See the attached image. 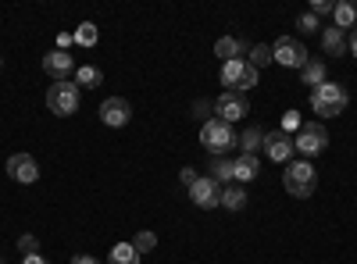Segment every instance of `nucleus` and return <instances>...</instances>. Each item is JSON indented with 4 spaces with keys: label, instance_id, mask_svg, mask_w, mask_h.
<instances>
[{
    "label": "nucleus",
    "instance_id": "obj_1",
    "mask_svg": "<svg viewBox=\"0 0 357 264\" xmlns=\"http://www.w3.org/2000/svg\"><path fill=\"white\" fill-rule=\"evenodd\" d=\"M347 104H350L347 90L336 86V82H329V79H325L318 90H311V111L321 114V118H340V114L347 111Z\"/></svg>",
    "mask_w": 357,
    "mask_h": 264
},
{
    "label": "nucleus",
    "instance_id": "obj_2",
    "mask_svg": "<svg viewBox=\"0 0 357 264\" xmlns=\"http://www.w3.org/2000/svg\"><path fill=\"white\" fill-rule=\"evenodd\" d=\"M282 186H286L289 196L307 200V196L318 189V171L311 168V161H293V164H286V171H282Z\"/></svg>",
    "mask_w": 357,
    "mask_h": 264
},
{
    "label": "nucleus",
    "instance_id": "obj_3",
    "mask_svg": "<svg viewBox=\"0 0 357 264\" xmlns=\"http://www.w3.org/2000/svg\"><path fill=\"white\" fill-rule=\"evenodd\" d=\"M200 143H204L207 154L225 157L232 146H236V132H232V125L222 122V118H207V122L200 125Z\"/></svg>",
    "mask_w": 357,
    "mask_h": 264
},
{
    "label": "nucleus",
    "instance_id": "obj_4",
    "mask_svg": "<svg viewBox=\"0 0 357 264\" xmlns=\"http://www.w3.org/2000/svg\"><path fill=\"white\" fill-rule=\"evenodd\" d=\"M79 100H82V90L68 79V82H54L47 90V107L50 114H61V118H68V114L79 111Z\"/></svg>",
    "mask_w": 357,
    "mask_h": 264
},
{
    "label": "nucleus",
    "instance_id": "obj_5",
    "mask_svg": "<svg viewBox=\"0 0 357 264\" xmlns=\"http://www.w3.org/2000/svg\"><path fill=\"white\" fill-rule=\"evenodd\" d=\"M222 86H225V93H247L257 86V72L247 61H225L222 65Z\"/></svg>",
    "mask_w": 357,
    "mask_h": 264
},
{
    "label": "nucleus",
    "instance_id": "obj_6",
    "mask_svg": "<svg viewBox=\"0 0 357 264\" xmlns=\"http://www.w3.org/2000/svg\"><path fill=\"white\" fill-rule=\"evenodd\" d=\"M272 57L282 68H304L307 65V47L301 40H293V36H282V40L272 43Z\"/></svg>",
    "mask_w": 357,
    "mask_h": 264
},
{
    "label": "nucleus",
    "instance_id": "obj_7",
    "mask_svg": "<svg viewBox=\"0 0 357 264\" xmlns=\"http://www.w3.org/2000/svg\"><path fill=\"white\" fill-rule=\"evenodd\" d=\"M293 146H296V150H301L304 157H314V154H321L325 146H329V132H325L321 122H307L301 132H296Z\"/></svg>",
    "mask_w": 357,
    "mask_h": 264
},
{
    "label": "nucleus",
    "instance_id": "obj_8",
    "mask_svg": "<svg viewBox=\"0 0 357 264\" xmlns=\"http://www.w3.org/2000/svg\"><path fill=\"white\" fill-rule=\"evenodd\" d=\"M190 200L197 203V208H204V211L222 208V183L211 179V175H200V179L190 186Z\"/></svg>",
    "mask_w": 357,
    "mask_h": 264
},
{
    "label": "nucleus",
    "instance_id": "obj_9",
    "mask_svg": "<svg viewBox=\"0 0 357 264\" xmlns=\"http://www.w3.org/2000/svg\"><path fill=\"white\" fill-rule=\"evenodd\" d=\"M215 111H218V118L222 122H240V118H247L250 114V100H247V93H222L218 100H215Z\"/></svg>",
    "mask_w": 357,
    "mask_h": 264
},
{
    "label": "nucleus",
    "instance_id": "obj_10",
    "mask_svg": "<svg viewBox=\"0 0 357 264\" xmlns=\"http://www.w3.org/2000/svg\"><path fill=\"white\" fill-rule=\"evenodd\" d=\"M75 57L68 54V50H50L47 57H43V72L54 79V82H68V75H75Z\"/></svg>",
    "mask_w": 357,
    "mask_h": 264
},
{
    "label": "nucleus",
    "instance_id": "obj_11",
    "mask_svg": "<svg viewBox=\"0 0 357 264\" xmlns=\"http://www.w3.org/2000/svg\"><path fill=\"white\" fill-rule=\"evenodd\" d=\"M100 122L111 125V129L129 125V122H132V107H129V100H126V97H107V100L100 104Z\"/></svg>",
    "mask_w": 357,
    "mask_h": 264
},
{
    "label": "nucleus",
    "instance_id": "obj_12",
    "mask_svg": "<svg viewBox=\"0 0 357 264\" xmlns=\"http://www.w3.org/2000/svg\"><path fill=\"white\" fill-rule=\"evenodd\" d=\"M293 136H286L282 129H275V132H264V157L268 161H275V164H286L289 157H293Z\"/></svg>",
    "mask_w": 357,
    "mask_h": 264
},
{
    "label": "nucleus",
    "instance_id": "obj_13",
    "mask_svg": "<svg viewBox=\"0 0 357 264\" xmlns=\"http://www.w3.org/2000/svg\"><path fill=\"white\" fill-rule=\"evenodd\" d=\"M8 175H11L15 183L29 186V183L40 179V164H36L33 154H11V157H8Z\"/></svg>",
    "mask_w": 357,
    "mask_h": 264
},
{
    "label": "nucleus",
    "instance_id": "obj_14",
    "mask_svg": "<svg viewBox=\"0 0 357 264\" xmlns=\"http://www.w3.org/2000/svg\"><path fill=\"white\" fill-rule=\"evenodd\" d=\"M232 171H236V183H250V179H257V171H261V161H257V154H240V157H232Z\"/></svg>",
    "mask_w": 357,
    "mask_h": 264
},
{
    "label": "nucleus",
    "instance_id": "obj_15",
    "mask_svg": "<svg viewBox=\"0 0 357 264\" xmlns=\"http://www.w3.org/2000/svg\"><path fill=\"white\" fill-rule=\"evenodd\" d=\"M215 54L222 57V65H225V61H240L243 54H250V47H247L243 40H236V36H222V40L215 43Z\"/></svg>",
    "mask_w": 357,
    "mask_h": 264
},
{
    "label": "nucleus",
    "instance_id": "obj_16",
    "mask_svg": "<svg viewBox=\"0 0 357 264\" xmlns=\"http://www.w3.org/2000/svg\"><path fill=\"white\" fill-rule=\"evenodd\" d=\"M321 47H325V54H329V57H343L347 54V33H343V29H336V25L321 29Z\"/></svg>",
    "mask_w": 357,
    "mask_h": 264
},
{
    "label": "nucleus",
    "instance_id": "obj_17",
    "mask_svg": "<svg viewBox=\"0 0 357 264\" xmlns=\"http://www.w3.org/2000/svg\"><path fill=\"white\" fill-rule=\"evenodd\" d=\"M333 25L343 29V33H350V29H357V0H340L336 11H333Z\"/></svg>",
    "mask_w": 357,
    "mask_h": 264
},
{
    "label": "nucleus",
    "instance_id": "obj_18",
    "mask_svg": "<svg viewBox=\"0 0 357 264\" xmlns=\"http://www.w3.org/2000/svg\"><path fill=\"white\" fill-rule=\"evenodd\" d=\"M325 75H329V72H325V61H321V57H307V65L301 68V82L311 86V90H318V86L325 82Z\"/></svg>",
    "mask_w": 357,
    "mask_h": 264
},
{
    "label": "nucleus",
    "instance_id": "obj_19",
    "mask_svg": "<svg viewBox=\"0 0 357 264\" xmlns=\"http://www.w3.org/2000/svg\"><path fill=\"white\" fill-rule=\"evenodd\" d=\"M222 208H225V211H243V208H247V189H243L240 183L222 186Z\"/></svg>",
    "mask_w": 357,
    "mask_h": 264
},
{
    "label": "nucleus",
    "instance_id": "obj_20",
    "mask_svg": "<svg viewBox=\"0 0 357 264\" xmlns=\"http://www.w3.org/2000/svg\"><path fill=\"white\" fill-rule=\"evenodd\" d=\"M236 143H240V154H257V150H264V129L250 125Z\"/></svg>",
    "mask_w": 357,
    "mask_h": 264
},
{
    "label": "nucleus",
    "instance_id": "obj_21",
    "mask_svg": "<svg viewBox=\"0 0 357 264\" xmlns=\"http://www.w3.org/2000/svg\"><path fill=\"white\" fill-rule=\"evenodd\" d=\"M100 82H104L100 68H93V65H79L75 68V86H79V90H82V86H86V90H97Z\"/></svg>",
    "mask_w": 357,
    "mask_h": 264
},
{
    "label": "nucleus",
    "instance_id": "obj_22",
    "mask_svg": "<svg viewBox=\"0 0 357 264\" xmlns=\"http://www.w3.org/2000/svg\"><path fill=\"white\" fill-rule=\"evenodd\" d=\"M254 72L268 68V65H275V57H272V43H254L250 47V61H247Z\"/></svg>",
    "mask_w": 357,
    "mask_h": 264
},
{
    "label": "nucleus",
    "instance_id": "obj_23",
    "mask_svg": "<svg viewBox=\"0 0 357 264\" xmlns=\"http://www.w3.org/2000/svg\"><path fill=\"white\" fill-rule=\"evenodd\" d=\"M107 264H139V254L132 243H114L107 254Z\"/></svg>",
    "mask_w": 357,
    "mask_h": 264
},
{
    "label": "nucleus",
    "instance_id": "obj_24",
    "mask_svg": "<svg viewBox=\"0 0 357 264\" xmlns=\"http://www.w3.org/2000/svg\"><path fill=\"white\" fill-rule=\"evenodd\" d=\"M211 179H218L222 186L236 183V171H232V157H215V161H211Z\"/></svg>",
    "mask_w": 357,
    "mask_h": 264
},
{
    "label": "nucleus",
    "instance_id": "obj_25",
    "mask_svg": "<svg viewBox=\"0 0 357 264\" xmlns=\"http://www.w3.org/2000/svg\"><path fill=\"white\" fill-rule=\"evenodd\" d=\"M97 40H100L97 25H93V22H82V25H79V33H75V43H82V47H97Z\"/></svg>",
    "mask_w": 357,
    "mask_h": 264
},
{
    "label": "nucleus",
    "instance_id": "obj_26",
    "mask_svg": "<svg viewBox=\"0 0 357 264\" xmlns=\"http://www.w3.org/2000/svg\"><path fill=\"white\" fill-rule=\"evenodd\" d=\"M132 247H136V254L143 257V254H151L154 247H158V236L151 228H143V232H136V240H132Z\"/></svg>",
    "mask_w": 357,
    "mask_h": 264
},
{
    "label": "nucleus",
    "instance_id": "obj_27",
    "mask_svg": "<svg viewBox=\"0 0 357 264\" xmlns=\"http://www.w3.org/2000/svg\"><path fill=\"white\" fill-rule=\"evenodd\" d=\"M307 11H311L314 18H325V15H333V11H336V0H311Z\"/></svg>",
    "mask_w": 357,
    "mask_h": 264
},
{
    "label": "nucleus",
    "instance_id": "obj_28",
    "mask_svg": "<svg viewBox=\"0 0 357 264\" xmlns=\"http://www.w3.org/2000/svg\"><path fill=\"white\" fill-rule=\"evenodd\" d=\"M301 129H304L301 114H296V111H286V114H282V132H286V136H293V132H301Z\"/></svg>",
    "mask_w": 357,
    "mask_h": 264
},
{
    "label": "nucleus",
    "instance_id": "obj_29",
    "mask_svg": "<svg viewBox=\"0 0 357 264\" xmlns=\"http://www.w3.org/2000/svg\"><path fill=\"white\" fill-rule=\"evenodd\" d=\"M296 29H301V33H321V22L311 11H304L301 18H296Z\"/></svg>",
    "mask_w": 357,
    "mask_h": 264
},
{
    "label": "nucleus",
    "instance_id": "obj_30",
    "mask_svg": "<svg viewBox=\"0 0 357 264\" xmlns=\"http://www.w3.org/2000/svg\"><path fill=\"white\" fill-rule=\"evenodd\" d=\"M18 250H22V254H40L36 236H22V240H18Z\"/></svg>",
    "mask_w": 357,
    "mask_h": 264
},
{
    "label": "nucleus",
    "instance_id": "obj_31",
    "mask_svg": "<svg viewBox=\"0 0 357 264\" xmlns=\"http://www.w3.org/2000/svg\"><path fill=\"white\" fill-rule=\"evenodd\" d=\"M178 179H183V186L190 189V186H193V183L200 179V175H197V168H183V171H178Z\"/></svg>",
    "mask_w": 357,
    "mask_h": 264
},
{
    "label": "nucleus",
    "instance_id": "obj_32",
    "mask_svg": "<svg viewBox=\"0 0 357 264\" xmlns=\"http://www.w3.org/2000/svg\"><path fill=\"white\" fill-rule=\"evenodd\" d=\"M22 264H50V261H47L43 254H25V257H22Z\"/></svg>",
    "mask_w": 357,
    "mask_h": 264
},
{
    "label": "nucleus",
    "instance_id": "obj_33",
    "mask_svg": "<svg viewBox=\"0 0 357 264\" xmlns=\"http://www.w3.org/2000/svg\"><path fill=\"white\" fill-rule=\"evenodd\" d=\"M72 264H100V261H97V257H89V254H75Z\"/></svg>",
    "mask_w": 357,
    "mask_h": 264
},
{
    "label": "nucleus",
    "instance_id": "obj_34",
    "mask_svg": "<svg viewBox=\"0 0 357 264\" xmlns=\"http://www.w3.org/2000/svg\"><path fill=\"white\" fill-rule=\"evenodd\" d=\"M75 43V36H57V50H68Z\"/></svg>",
    "mask_w": 357,
    "mask_h": 264
},
{
    "label": "nucleus",
    "instance_id": "obj_35",
    "mask_svg": "<svg viewBox=\"0 0 357 264\" xmlns=\"http://www.w3.org/2000/svg\"><path fill=\"white\" fill-rule=\"evenodd\" d=\"M347 47H350V54L357 57V29H354V33H350V40H347Z\"/></svg>",
    "mask_w": 357,
    "mask_h": 264
},
{
    "label": "nucleus",
    "instance_id": "obj_36",
    "mask_svg": "<svg viewBox=\"0 0 357 264\" xmlns=\"http://www.w3.org/2000/svg\"><path fill=\"white\" fill-rule=\"evenodd\" d=\"M0 68H4V61H0Z\"/></svg>",
    "mask_w": 357,
    "mask_h": 264
},
{
    "label": "nucleus",
    "instance_id": "obj_37",
    "mask_svg": "<svg viewBox=\"0 0 357 264\" xmlns=\"http://www.w3.org/2000/svg\"><path fill=\"white\" fill-rule=\"evenodd\" d=\"M0 264H4V261H0Z\"/></svg>",
    "mask_w": 357,
    "mask_h": 264
}]
</instances>
